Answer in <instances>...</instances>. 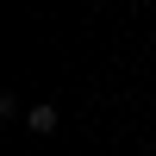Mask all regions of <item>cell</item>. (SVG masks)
I'll list each match as a JSON object with an SVG mask.
<instances>
[{
	"label": "cell",
	"mask_w": 156,
	"mask_h": 156,
	"mask_svg": "<svg viewBox=\"0 0 156 156\" xmlns=\"http://www.w3.org/2000/svg\"><path fill=\"white\" fill-rule=\"evenodd\" d=\"M25 125H31V137H50V131L62 125V112L50 106V100H37V106H25Z\"/></svg>",
	"instance_id": "6da1fadb"
}]
</instances>
